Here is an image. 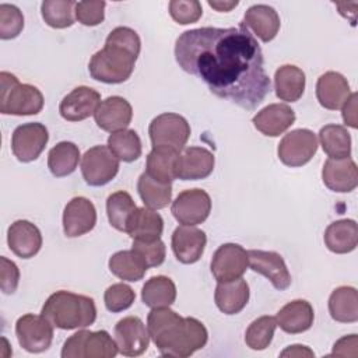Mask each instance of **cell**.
<instances>
[{
	"label": "cell",
	"mask_w": 358,
	"mask_h": 358,
	"mask_svg": "<svg viewBox=\"0 0 358 358\" xmlns=\"http://www.w3.org/2000/svg\"><path fill=\"white\" fill-rule=\"evenodd\" d=\"M138 34L129 27H116L109 32L105 46L94 53L88 63L94 80L105 84H120L130 78L140 55Z\"/></svg>",
	"instance_id": "cell-3"
},
{
	"label": "cell",
	"mask_w": 358,
	"mask_h": 358,
	"mask_svg": "<svg viewBox=\"0 0 358 358\" xmlns=\"http://www.w3.org/2000/svg\"><path fill=\"white\" fill-rule=\"evenodd\" d=\"M41 315L45 316L53 327L62 330L84 329L96 319V306L92 298L70 291H56L42 306Z\"/></svg>",
	"instance_id": "cell-4"
},
{
	"label": "cell",
	"mask_w": 358,
	"mask_h": 358,
	"mask_svg": "<svg viewBox=\"0 0 358 358\" xmlns=\"http://www.w3.org/2000/svg\"><path fill=\"white\" fill-rule=\"evenodd\" d=\"M242 24L262 42H270L278 34L281 21L273 7L267 4H253L245 11Z\"/></svg>",
	"instance_id": "cell-25"
},
{
	"label": "cell",
	"mask_w": 358,
	"mask_h": 358,
	"mask_svg": "<svg viewBox=\"0 0 358 358\" xmlns=\"http://www.w3.org/2000/svg\"><path fill=\"white\" fill-rule=\"evenodd\" d=\"M148 134L152 148L182 151L190 137V124L183 116L166 112L151 120Z\"/></svg>",
	"instance_id": "cell-7"
},
{
	"label": "cell",
	"mask_w": 358,
	"mask_h": 358,
	"mask_svg": "<svg viewBox=\"0 0 358 358\" xmlns=\"http://www.w3.org/2000/svg\"><path fill=\"white\" fill-rule=\"evenodd\" d=\"M101 103V94L87 85L71 90L60 102V116L67 122H81L95 113Z\"/></svg>",
	"instance_id": "cell-17"
},
{
	"label": "cell",
	"mask_w": 358,
	"mask_h": 358,
	"mask_svg": "<svg viewBox=\"0 0 358 358\" xmlns=\"http://www.w3.org/2000/svg\"><path fill=\"white\" fill-rule=\"evenodd\" d=\"M313 351H310L306 345L295 344L289 345L287 350L281 352V357H313Z\"/></svg>",
	"instance_id": "cell-50"
},
{
	"label": "cell",
	"mask_w": 358,
	"mask_h": 358,
	"mask_svg": "<svg viewBox=\"0 0 358 358\" xmlns=\"http://www.w3.org/2000/svg\"><path fill=\"white\" fill-rule=\"evenodd\" d=\"M179 154L180 151L168 148H152L147 155L145 172L162 183H172V180L176 179V164Z\"/></svg>",
	"instance_id": "cell-34"
},
{
	"label": "cell",
	"mask_w": 358,
	"mask_h": 358,
	"mask_svg": "<svg viewBox=\"0 0 358 358\" xmlns=\"http://www.w3.org/2000/svg\"><path fill=\"white\" fill-rule=\"evenodd\" d=\"M115 341L122 355L138 357L148 348L150 333L140 317L126 316L115 326Z\"/></svg>",
	"instance_id": "cell-14"
},
{
	"label": "cell",
	"mask_w": 358,
	"mask_h": 358,
	"mask_svg": "<svg viewBox=\"0 0 358 358\" xmlns=\"http://www.w3.org/2000/svg\"><path fill=\"white\" fill-rule=\"evenodd\" d=\"M141 299L151 309L171 306L176 299V285L166 275H154L143 285Z\"/></svg>",
	"instance_id": "cell-33"
},
{
	"label": "cell",
	"mask_w": 358,
	"mask_h": 358,
	"mask_svg": "<svg viewBox=\"0 0 358 358\" xmlns=\"http://www.w3.org/2000/svg\"><path fill=\"white\" fill-rule=\"evenodd\" d=\"M329 313L340 323H354L358 320V292L354 287H337L329 298Z\"/></svg>",
	"instance_id": "cell-31"
},
{
	"label": "cell",
	"mask_w": 358,
	"mask_h": 358,
	"mask_svg": "<svg viewBox=\"0 0 358 358\" xmlns=\"http://www.w3.org/2000/svg\"><path fill=\"white\" fill-rule=\"evenodd\" d=\"M252 122L262 134L277 137L295 123V112L285 103H270L259 110Z\"/></svg>",
	"instance_id": "cell-23"
},
{
	"label": "cell",
	"mask_w": 358,
	"mask_h": 358,
	"mask_svg": "<svg viewBox=\"0 0 358 358\" xmlns=\"http://www.w3.org/2000/svg\"><path fill=\"white\" fill-rule=\"evenodd\" d=\"M169 14L180 25L197 22L203 14L201 3L197 0H172L169 1Z\"/></svg>",
	"instance_id": "cell-44"
},
{
	"label": "cell",
	"mask_w": 358,
	"mask_h": 358,
	"mask_svg": "<svg viewBox=\"0 0 358 358\" xmlns=\"http://www.w3.org/2000/svg\"><path fill=\"white\" fill-rule=\"evenodd\" d=\"M171 211L182 225L204 222L211 211V199L203 189H186L172 201Z\"/></svg>",
	"instance_id": "cell-11"
},
{
	"label": "cell",
	"mask_w": 358,
	"mask_h": 358,
	"mask_svg": "<svg viewBox=\"0 0 358 358\" xmlns=\"http://www.w3.org/2000/svg\"><path fill=\"white\" fill-rule=\"evenodd\" d=\"M327 249L337 255L350 253L358 243V227L354 220L344 218L331 222L323 235Z\"/></svg>",
	"instance_id": "cell-29"
},
{
	"label": "cell",
	"mask_w": 358,
	"mask_h": 358,
	"mask_svg": "<svg viewBox=\"0 0 358 358\" xmlns=\"http://www.w3.org/2000/svg\"><path fill=\"white\" fill-rule=\"evenodd\" d=\"M274 90L281 101H298L305 91V73L294 64L278 67L274 74Z\"/></svg>",
	"instance_id": "cell-30"
},
{
	"label": "cell",
	"mask_w": 358,
	"mask_h": 358,
	"mask_svg": "<svg viewBox=\"0 0 358 358\" xmlns=\"http://www.w3.org/2000/svg\"><path fill=\"white\" fill-rule=\"evenodd\" d=\"M105 1H78L74 7L76 20L85 27H95L105 18Z\"/></svg>",
	"instance_id": "cell-45"
},
{
	"label": "cell",
	"mask_w": 358,
	"mask_h": 358,
	"mask_svg": "<svg viewBox=\"0 0 358 358\" xmlns=\"http://www.w3.org/2000/svg\"><path fill=\"white\" fill-rule=\"evenodd\" d=\"M351 95L347 78L337 71H326L317 78L316 98L319 103L329 109H340Z\"/></svg>",
	"instance_id": "cell-24"
},
{
	"label": "cell",
	"mask_w": 358,
	"mask_h": 358,
	"mask_svg": "<svg viewBox=\"0 0 358 358\" xmlns=\"http://www.w3.org/2000/svg\"><path fill=\"white\" fill-rule=\"evenodd\" d=\"M43 108L42 92L31 84H21L8 73H0V112L3 115H38Z\"/></svg>",
	"instance_id": "cell-5"
},
{
	"label": "cell",
	"mask_w": 358,
	"mask_h": 358,
	"mask_svg": "<svg viewBox=\"0 0 358 358\" xmlns=\"http://www.w3.org/2000/svg\"><path fill=\"white\" fill-rule=\"evenodd\" d=\"M171 243L173 255L180 263L193 264L201 257L207 236L204 231L194 225H180L173 231Z\"/></svg>",
	"instance_id": "cell-20"
},
{
	"label": "cell",
	"mask_w": 358,
	"mask_h": 358,
	"mask_svg": "<svg viewBox=\"0 0 358 358\" xmlns=\"http://www.w3.org/2000/svg\"><path fill=\"white\" fill-rule=\"evenodd\" d=\"M357 98L355 92H351L343 108V120L352 129H357Z\"/></svg>",
	"instance_id": "cell-49"
},
{
	"label": "cell",
	"mask_w": 358,
	"mask_h": 358,
	"mask_svg": "<svg viewBox=\"0 0 358 358\" xmlns=\"http://www.w3.org/2000/svg\"><path fill=\"white\" fill-rule=\"evenodd\" d=\"M277 320L273 316H260L255 319L245 333V343L255 351L266 350L274 336Z\"/></svg>",
	"instance_id": "cell-41"
},
{
	"label": "cell",
	"mask_w": 358,
	"mask_h": 358,
	"mask_svg": "<svg viewBox=\"0 0 358 358\" xmlns=\"http://www.w3.org/2000/svg\"><path fill=\"white\" fill-rule=\"evenodd\" d=\"M137 190L145 207L151 210L165 208L172 199V185L162 183L143 172L137 180Z\"/></svg>",
	"instance_id": "cell-35"
},
{
	"label": "cell",
	"mask_w": 358,
	"mask_h": 358,
	"mask_svg": "<svg viewBox=\"0 0 358 358\" xmlns=\"http://www.w3.org/2000/svg\"><path fill=\"white\" fill-rule=\"evenodd\" d=\"M49 133L45 124L39 122L24 123L15 127L11 137V151L21 162L35 161L45 150Z\"/></svg>",
	"instance_id": "cell-12"
},
{
	"label": "cell",
	"mask_w": 358,
	"mask_h": 358,
	"mask_svg": "<svg viewBox=\"0 0 358 358\" xmlns=\"http://www.w3.org/2000/svg\"><path fill=\"white\" fill-rule=\"evenodd\" d=\"M136 208L137 207L131 196L124 190L115 192L106 199V214L109 224L117 231L126 232L129 218Z\"/></svg>",
	"instance_id": "cell-39"
},
{
	"label": "cell",
	"mask_w": 358,
	"mask_h": 358,
	"mask_svg": "<svg viewBox=\"0 0 358 358\" xmlns=\"http://www.w3.org/2000/svg\"><path fill=\"white\" fill-rule=\"evenodd\" d=\"M238 4H239V1H236V0L235 1H211V0L208 1V6L215 8L220 13H228Z\"/></svg>",
	"instance_id": "cell-51"
},
{
	"label": "cell",
	"mask_w": 358,
	"mask_h": 358,
	"mask_svg": "<svg viewBox=\"0 0 358 358\" xmlns=\"http://www.w3.org/2000/svg\"><path fill=\"white\" fill-rule=\"evenodd\" d=\"M18 344L28 352L46 351L53 340V324L42 315L27 313L15 323Z\"/></svg>",
	"instance_id": "cell-10"
},
{
	"label": "cell",
	"mask_w": 358,
	"mask_h": 358,
	"mask_svg": "<svg viewBox=\"0 0 358 358\" xmlns=\"http://www.w3.org/2000/svg\"><path fill=\"white\" fill-rule=\"evenodd\" d=\"M214 155L204 147H185L176 164V179L199 180L210 176L214 169Z\"/></svg>",
	"instance_id": "cell-18"
},
{
	"label": "cell",
	"mask_w": 358,
	"mask_h": 358,
	"mask_svg": "<svg viewBox=\"0 0 358 358\" xmlns=\"http://www.w3.org/2000/svg\"><path fill=\"white\" fill-rule=\"evenodd\" d=\"M249 294V285L241 277L232 281L218 282L214 292V301L222 313L236 315L246 306Z\"/></svg>",
	"instance_id": "cell-28"
},
{
	"label": "cell",
	"mask_w": 358,
	"mask_h": 358,
	"mask_svg": "<svg viewBox=\"0 0 358 358\" xmlns=\"http://www.w3.org/2000/svg\"><path fill=\"white\" fill-rule=\"evenodd\" d=\"M74 7L73 0H45L41 4V14L49 27L63 29L74 24Z\"/></svg>",
	"instance_id": "cell-40"
},
{
	"label": "cell",
	"mask_w": 358,
	"mask_h": 358,
	"mask_svg": "<svg viewBox=\"0 0 358 358\" xmlns=\"http://www.w3.org/2000/svg\"><path fill=\"white\" fill-rule=\"evenodd\" d=\"M20 282V270L13 260L0 257V288L4 294H14Z\"/></svg>",
	"instance_id": "cell-47"
},
{
	"label": "cell",
	"mask_w": 358,
	"mask_h": 358,
	"mask_svg": "<svg viewBox=\"0 0 358 358\" xmlns=\"http://www.w3.org/2000/svg\"><path fill=\"white\" fill-rule=\"evenodd\" d=\"M147 329L161 355L186 358L201 350L208 333L196 317H182L175 310L154 308L147 316Z\"/></svg>",
	"instance_id": "cell-2"
},
{
	"label": "cell",
	"mask_w": 358,
	"mask_h": 358,
	"mask_svg": "<svg viewBox=\"0 0 358 358\" xmlns=\"http://www.w3.org/2000/svg\"><path fill=\"white\" fill-rule=\"evenodd\" d=\"M136 299V292L133 288L123 282L112 284L106 288L103 294V302L109 312L117 313L129 309Z\"/></svg>",
	"instance_id": "cell-42"
},
{
	"label": "cell",
	"mask_w": 358,
	"mask_h": 358,
	"mask_svg": "<svg viewBox=\"0 0 358 358\" xmlns=\"http://www.w3.org/2000/svg\"><path fill=\"white\" fill-rule=\"evenodd\" d=\"M249 266L248 252L238 243H224L213 255L211 273L217 282L241 278Z\"/></svg>",
	"instance_id": "cell-13"
},
{
	"label": "cell",
	"mask_w": 358,
	"mask_h": 358,
	"mask_svg": "<svg viewBox=\"0 0 358 358\" xmlns=\"http://www.w3.org/2000/svg\"><path fill=\"white\" fill-rule=\"evenodd\" d=\"M7 243L15 256L31 259L41 250L42 235L35 224L27 220H17L7 229Z\"/></svg>",
	"instance_id": "cell-22"
},
{
	"label": "cell",
	"mask_w": 358,
	"mask_h": 358,
	"mask_svg": "<svg viewBox=\"0 0 358 358\" xmlns=\"http://www.w3.org/2000/svg\"><path fill=\"white\" fill-rule=\"evenodd\" d=\"M317 137L309 129H295L287 133L278 144L280 161L291 168L308 164L317 151Z\"/></svg>",
	"instance_id": "cell-9"
},
{
	"label": "cell",
	"mask_w": 358,
	"mask_h": 358,
	"mask_svg": "<svg viewBox=\"0 0 358 358\" xmlns=\"http://www.w3.org/2000/svg\"><path fill=\"white\" fill-rule=\"evenodd\" d=\"M248 257L250 268L264 275L275 289L284 291L291 285V274L280 253L252 249L248 252Z\"/></svg>",
	"instance_id": "cell-15"
},
{
	"label": "cell",
	"mask_w": 358,
	"mask_h": 358,
	"mask_svg": "<svg viewBox=\"0 0 358 358\" xmlns=\"http://www.w3.org/2000/svg\"><path fill=\"white\" fill-rule=\"evenodd\" d=\"M109 270L113 275L124 281H140L148 270L144 259L134 250H120L110 256Z\"/></svg>",
	"instance_id": "cell-32"
},
{
	"label": "cell",
	"mask_w": 358,
	"mask_h": 358,
	"mask_svg": "<svg viewBox=\"0 0 358 358\" xmlns=\"http://www.w3.org/2000/svg\"><path fill=\"white\" fill-rule=\"evenodd\" d=\"M315 312L312 305L305 299H294L284 305L277 316V326L285 333L298 334L309 330L313 324Z\"/></svg>",
	"instance_id": "cell-27"
},
{
	"label": "cell",
	"mask_w": 358,
	"mask_h": 358,
	"mask_svg": "<svg viewBox=\"0 0 358 358\" xmlns=\"http://www.w3.org/2000/svg\"><path fill=\"white\" fill-rule=\"evenodd\" d=\"M133 117V109L127 99L119 95L108 96L98 105L94 119L99 129L105 131H117L126 129Z\"/></svg>",
	"instance_id": "cell-19"
},
{
	"label": "cell",
	"mask_w": 358,
	"mask_h": 358,
	"mask_svg": "<svg viewBox=\"0 0 358 358\" xmlns=\"http://www.w3.org/2000/svg\"><path fill=\"white\" fill-rule=\"evenodd\" d=\"M119 172V159L108 145H95L81 158V173L87 185L103 186Z\"/></svg>",
	"instance_id": "cell-8"
},
{
	"label": "cell",
	"mask_w": 358,
	"mask_h": 358,
	"mask_svg": "<svg viewBox=\"0 0 358 358\" xmlns=\"http://www.w3.org/2000/svg\"><path fill=\"white\" fill-rule=\"evenodd\" d=\"M108 147L119 161L133 162L141 157V140L131 129L113 131L108 137Z\"/></svg>",
	"instance_id": "cell-38"
},
{
	"label": "cell",
	"mask_w": 358,
	"mask_h": 358,
	"mask_svg": "<svg viewBox=\"0 0 358 358\" xmlns=\"http://www.w3.org/2000/svg\"><path fill=\"white\" fill-rule=\"evenodd\" d=\"M24 28V15L14 4H0V38L3 41L17 38Z\"/></svg>",
	"instance_id": "cell-43"
},
{
	"label": "cell",
	"mask_w": 358,
	"mask_h": 358,
	"mask_svg": "<svg viewBox=\"0 0 358 358\" xmlns=\"http://www.w3.org/2000/svg\"><path fill=\"white\" fill-rule=\"evenodd\" d=\"M319 140L329 158L351 157V136L341 124H326L319 131Z\"/></svg>",
	"instance_id": "cell-37"
},
{
	"label": "cell",
	"mask_w": 358,
	"mask_h": 358,
	"mask_svg": "<svg viewBox=\"0 0 358 358\" xmlns=\"http://www.w3.org/2000/svg\"><path fill=\"white\" fill-rule=\"evenodd\" d=\"M164 231L162 217L148 207H137L129 218L126 234L133 241L154 242L161 239Z\"/></svg>",
	"instance_id": "cell-26"
},
{
	"label": "cell",
	"mask_w": 358,
	"mask_h": 358,
	"mask_svg": "<svg viewBox=\"0 0 358 358\" xmlns=\"http://www.w3.org/2000/svg\"><path fill=\"white\" fill-rule=\"evenodd\" d=\"M117 352V344L106 330H80L62 348L63 358H113Z\"/></svg>",
	"instance_id": "cell-6"
},
{
	"label": "cell",
	"mask_w": 358,
	"mask_h": 358,
	"mask_svg": "<svg viewBox=\"0 0 358 358\" xmlns=\"http://www.w3.org/2000/svg\"><path fill=\"white\" fill-rule=\"evenodd\" d=\"M357 345H358V338L357 334H350L338 341L334 343L331 355H338V357H355L357 355Z\"/></svg>",
	"instance_id": "cell-48"
},
{
	"label": "cell",
	"mask_w": 358,
	"mask_h": 358,
	"mask_svg": "<svg viewBox=\"0 0 358 358\" xmlns=\"http://www.w3.org/2000/svg\"><path fill=\"white\" fill-rule=\"evenodd\" d=\"M322 180L333 192H352L358 185L357 164L350 157L329 158L322 169Z\"/></svg>",
	"instance_id": "cell-21"
},
{
	"label": "cell",
	"mask_w": 358,
	"mask_h": 358,
	"mask_svg": "<svg viewBox=\"0 0 358 358\" xmlns=\"http://www.w3.org/2000/svg\"><path fill=\"white\" fill-rule=\"evenodd\" d=\"M131 249H134L147 263L148 268L150 267H157L161 266L165 260L166 255V248L165 243L158 239L154 242H141V241H133Z\"/></svg>",
	"instance_id": "cell-46"
},
{
	"label": "cell",
	"mask_w": 358,
	"mask_h": 358,
	"mask_svg": "<svg viewBox=\"0 0 358 358\" xmlns=\"http://www.w3.org/2000/svg\"><path fill=\"white\" fill-rule=\"evenodd\" d=\"M80 161V150L71 141L57 143L48 154V168L56 178L73 173Z\"/></svg>",
	"instance_id": "cell-36"
},
{
	"label": "cell",
	"mask_w": 358,
	"mask_h": 358,
	"mask_svg": "<svg viewBox=\"0 0 358 358\" xmlns=\"http://www.w3.org/2000/svg\"><path fill=\"white\" fill-rule=\"evenodd\" d=\"M175 59L211 94L246 110L256 109L271 91L262 48L242 22L182 32L175 42Z\"/></svg>",
	"instance_id": "cell-1"
},
{
	"label": "cell",
	"mask_w": 358,
	"mask_h": 358,
	"mask_svg": "<svg viewBox=\"0 0 358 358\" xmlns=\"http://www.w3.org/2000/svg\"><path fill=\"white\" fill-rule=\"evenodd\" d=\"M96 224V210L91 200L78 196L73 197L63 211V231L67 238H77L90 231Z\"/></svg>",
	"instance_id": "cell-16"
}]
</instances>
